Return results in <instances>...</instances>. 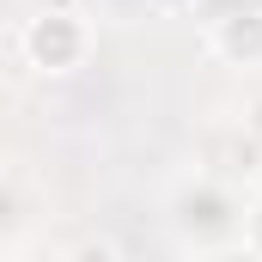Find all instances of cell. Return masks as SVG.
Instances as JSON below:
<instances>
[{
	"label": "cell",
	"mask_w": 262,
	"mask_h": 262,
	"mask_svg": "<svg viewBox=\"0 0 262 262\" xmlns=\"http://www.w3.org/2000/svg\"><path fill=\"white\" fill-rule=\"evenodd\" d=\"M146 6H152V12H159V18H177V12H189V6H195V0H146Z\"/></svg>",
	"instance_id": "277c9868"
},
{
	"label": "cell",
	"mask_w": 262,
	"mask_h": 262,
	"mask_svg": "<svg viewBox=\"0 0 262 262\" xmlns=\"http://www.w3.org/2000/svg\"><path fill=\"white\" fill-rule=\"evenodd\" d=\"M61 262H122V250H116L110 238H79V244H73Z\"/></svg>",
	"instance_id": "3957f363"
},
{
	"label": "cell",
	"mask_w": 262,
	"mask_h": 262,
	"mask_svg": "<svg viewBox=\"0 0 262 262\" xmlns=\"http://www.w3.org/2000/svg\"><path fill=\"white\" fill-rule=\"evenodd\" d=\"M0 262H6V256H0Z\"/></svg>",
	"instance_id": "5b68a950"
},
{
	"label": "cell",
	"mask_w": 262,
	"mask_h": 262,
	"mask_svg": "<svg viewBox=\"0 0 262 262\" xmlns=\"http://www.w3.org/2000/svg\"><path fill=\"white\" fill-rule=\"evenodd\" d=\"M18 49H25V61L37 73H73L92 55V25L79 12H67V6H43L37 18H25Z\"/></svg>",
	"instance_id": "6da1fadb"
},
{
	"label": "cell",
	"mask_w": 262,
	"mask_h": 262,
	"mask_svg": "<svg viewBox=\"0 0 262 262\" xmlns=\"http://www.w3.org/2000/svg\"><path fill=\"white\" fill-rule=\"evenodd\" d=\"M207 55L226 67H262V12H226L207 25Z\"/></svg>",
	"instance_id": "7a4b0ae2"
}]
</instances>
